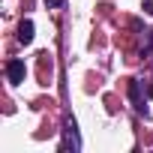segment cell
I'll return each mask as SVG.
<instances>
[{"instance_id":"cell-1","label":"cell","mask_w":153,"mask_h":153,"mask_svg":"<svg viewBox=\"0 0 153 153\" xmlns=\"http://www.w3.org/2000/svg\"><path fill=\"white\" fill-rule=\"evenodd\" d=\"M6 75H9V81H12V84H21V81H24V75H27L24 60H9V63H6Z\"/></svg>"},{"instance_id":"cell-2","label":"cell","mask_w":153,"mask_h":153,"mask_svg":"<svg viewBox=\"0 0 153 153\" xmlns=\"http://www.w3.org/2000/svg\"><path fill=\"white\" fill-rule=\"evenodd\" d=\"M18 42H33V21H21V27H18Z\"/></svg>"},{"instance_id":"cell-3","label":"cell","mask_w":153,"mask_h":153,"mask_svg":"<svg viewBox=\"0 0 153 153\" xmlns=\"http://www.w3.org/2000/svg\"><path fill=\"white\" fill-rule=\"evenodd\" d=\"M129 96H132V102H135L138 108H144V99H141V84H138V81H132V84H129Z\"/></svg>"},{"instance_id":"cell-4","label":"cell","mask_w":153,"mask_h":153,"mask_svg":"<svg viewBox=\"0 0 153 153\" xmlns=\"http://www.w3.org/2000/svg\"><path fill=\"white\" fill-rule=\"evenodd\" d=\"M66 147L78 150V138H75V123H69V126H66Z\"/></svg>"},{"instance_id":"cell-5","label":"cell","mask_w":153,"mask_h":153,"mask_svg":"<svg viewBox=\"0 0 153 153\" xmlns=\"http://www.w3.org/2000/svg\"><path fill=\"white\" fill-rule=\"evenodd\" d=\"M144 9H147V12L153 15V0H144Z\"/></svg>"},{"instance_id":"cell-6","label":"cell","mask_w":153,"mask_h":153,"mask_svg":"<svg viewBox=\"0 0 153 153\" xmlns=\"http://www.w3.org/2000/svg\"><path fill=\"white\" fill-rule=\"evenodd\" d=\"M45 3H48V6H57V3H60V0H45Z\"/></svg>"},{"instance_id":"cell-7","label":"cell","mask_w":153,"mask_h":153,"mask_svg":"<svg viewBox=\"0 0 153 153\" xmlns=\"http://www.w3.org/2000/svg\"><path fill=\"white\" fill-rule=\"evenodd\" d=\"M150 96H153V87H150Z\"/></svg>"}]
</instances>
